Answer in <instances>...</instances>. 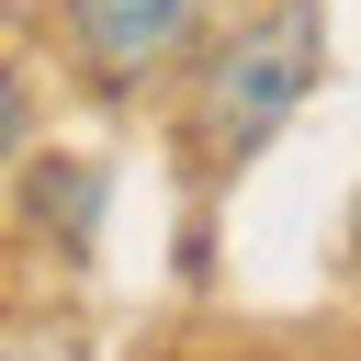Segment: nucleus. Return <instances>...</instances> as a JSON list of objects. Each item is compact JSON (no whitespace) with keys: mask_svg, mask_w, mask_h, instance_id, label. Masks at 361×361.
<instances>
[{"mask_svg":"<svg viewBox=\"0 0 361 361\" xmlns=\"http://www.w3.org/2000/svg\"><path fill=\"white\" fill-rule=\"evenodd\" d=\"M316 56H327V23H316V0H282V11H259L214 68H203V147L214 158H248L305 90H316Z\"/></svg>","mask_w":361,"mask_h":361,"instance_id":"f257e3e1","label":"nucleus"},{"mask_svg":"<svg viewBox=\"0 0 361 361\" xmlns=\"http://www.w3.org/2000/svg\"><path fill=\"white\" fill-rule=\"evenodd\" d=\"M23 147V90H11V68H0V158Z\"/></svg>","mask_w":361,"mask_h":361,"instance_id":"7ed1b4c3","label":"nucleus"},{"mask_svg":"<svg viewBox=\"0 0 361 361\" xmlns=\"http://www.w3.org/2000/svg\"><path fill=\"white\" fill-rule=\"evenodd\" d=\"M192 23H203V0H68V34H79V56H90L102 79L169 68V56L192 45Z\"/></svg>","mask_w":361,"mask_h":361,"instance_id":"f03ea898","label":"nucleus"}]
</instances>
